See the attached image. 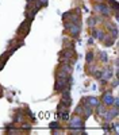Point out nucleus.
Returning <instances> with one entry per match:
<instances>
[{"label": "nucleus", "instance_id": "1", "mask_svg": "<svg viewBox=\"0 0 119 135\" xmlns=\"http://www.w3.org/2000/svg\"><path fill=\"white\" fill-rule=\"evenodd\" d=\"M12 53H14V50H10L8 53H6V54H4V55H3V57H2V58H0V69H2L3 66H4V64H6V61H7V60H8V57H10V55H11V54H12Z\"/></svg>", "mask_w": 119, "mask_h": 135}, {"label": "nucleus", "instance_id": "2", "mask_svg": "<svg viewBox=\"0 0 119 135\" xmlns=\"http://www.w3.org/2000/svg\"><path fill=\"white\" fill-rule=\"evenodd\" d=\"M98 11H100L102 14H104V15H108L110 14V9H108L107 7H106V5H98Z\"/></svg>", "mask_w": 119, "mask_h": 135}, {"label": "nucleus", "instance_id": "3", "mask_svg": "<svg viewBox=\"0 0 119 135\" xmlns=\"http://www.w3.org/2000/svg\"><path fill=\"white\" fill-rule=\"evenodd\" d=\"M104 101L107 104H111V101H112V97H111V95H106V97H104Z\"/></svg>", "mask_w": 119, "mask_h": 135}, {"label": "nucleus", "instance_id": "4", "mask_svg": "<svg viewBox=\"0 0 119 135\" xmlns=\"http://www.w3.org/2000/svg\"><path fill=\"white\" fill-rule=\"evenodd\" d=\"M92 58H94L92 53H89V54H87V61H88V62H91V61H92Z\"/></svg>", "mask_w": 119, "mask_h": 135}, {"label": "nucleus", "instance_id": "5", "mask_svg": "<svg viewBox=\"0 0 119 135\" xmlns=\"http://www.w3.org/2000/svg\"><path fill=\"white\" fill-rule=\"evenodd\" d=\"M50 127H52V128H57V127H58V123H52Z\"/></svg>", "mask_w": 119, "mask_h": 135}, {"label": "nucleus", "instance_id": "6", "mask_svg": "<svg viewBox=\"0 0 119 135\" xmlns=\"http://www.w3.org/2000/svg\"><path fill=\"white\" fill-rule=\"evenodd\" d=\"M42 1V4H46V1H48V0H41Z\"/></svg>", "mask_w": 119, "mask_h": 135}, {"label": "nucleus", "instance_id": "7", "mask_svg": "<svg viewBox=\"0 0 119 135\" xmlns=\"http://www.w3.org/2000/svg\"><path fill=\"white\" fill-rule=\"evenodd\" d=\"M27 1H31V0H27Z\"/></svg>", "mask_w": 119, "mask_h": 135}]
</instances>
